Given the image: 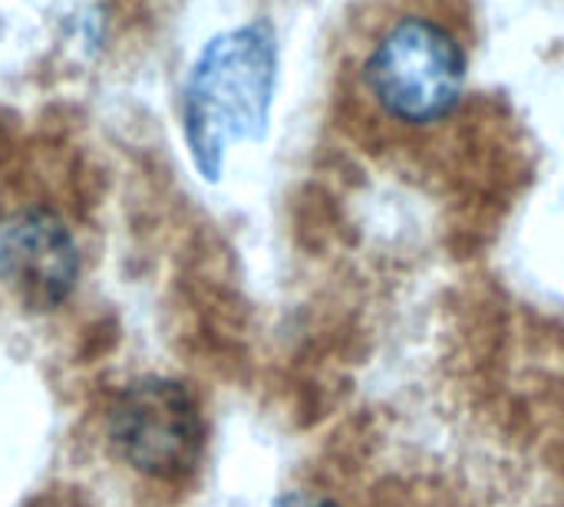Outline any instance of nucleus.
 Returning <instances> with one entry per match:
<instances>
[{
  "mask_svg": "<svg viewBox=\"0 0 564 507\" xmlns=\"http://www.w3.org/2000/svg\"><path fill=\"white\" fill-rule=\"evenodd\" d=\"M278 89V33L251 20L212 36L182 89V132L205 181H218L228 148L268 132Z\"/></svg>",
  "mask_w": 564,
  "mask_h": 507,
  "instance_id": "f257e3e1",
  "label": "nucleus"
},
{
  "mask_svg": "<svg viewBox=\"0 0 564 507\" xmlns=\"http://www.w3.org/2000/svg\"><path fill=\"white\" fill-rule=\"evenodd\" d=\"M364 79L387 115L426 125L449 115L463 99L466 53L446 26L403 16L370 49Z\"/></svg>",
  "mask_w": 564,
  "mask_h": 507,
  "instance_id": "f03ea898",
  "label": "nucleus"
},
{
  "mask_svg": "<svg viewBox=\"0 0 564 507\" xmlns=\"http://www.w3.org/2000/svg\"><path fill=\"white\" fill-rule=\"evenodd\" d=\"M109 439L135 472L149 478H182L202 459L205 422L182 383L149 376L116 396Z\"/></svg>",
  "mask_w": 564,
  "mask_h": 507,
  "instance_id": "7ed1b4c3",
  "label": "nucleus"
},
{
  "mask_svg": "<svg viewBox=\"0 0 564 507\" xmlns=\"http://www.w3.org/2000/svg\"><path fill=\"white\" fill-rule=\"evenodd\" d=\"M274 507H337L327 498H317V495H304V492H294V495H284Z\"/></svg>",
  "mask_w": 564,
  "mask_h": 507,
  "instance_id": "39448f33",
  "label": "nucleus"
},
{
  "mask_svg": "<svg viewBox=\"0 0 564 507\" xmlns=\"http://www.w3.org/2000/svg\"><path fill=\"white\" fill-rule=\"evenodd\" d=\"M79 280V244L63 218L26 208L0 221V284L20 307L56 310Z\"/></svg>",
  "mask_w": 564,
  "mask_h": 507,
  "instance_id": "20e7f679",
  "label": "nucleus"
}]
</instances>
